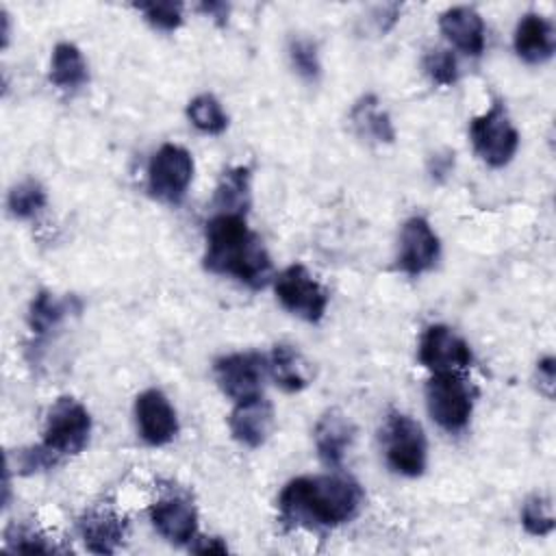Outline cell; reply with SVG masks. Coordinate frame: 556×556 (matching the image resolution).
<instances>
[{
	"label": "cell",
	"mask_w": 556,
	"mask_h": 556,
	"mask_svg": "<svg viewBox=\"0 0 556 556\" xmlns=\"http://www.w3.org/2000/svg\"><path fill=\"white\" fill-rule=\"evenodd\" d=\"M198 9H200L202 13H206L208 17H213L219 26L226 24L228 13H230V7H228L226 2H202Z\"/></svg>",
	"instance_id": "34"
},
{
	"label": "cell",
	"mask_w": 556,
	"mask_h": 556,
	"mask_svg": "<svg viewBox=\"0 0 556 556\" xmlns=\"http://www.w3.org/2000/svg\"><path fill=\"white\" fill-rule=\"evenodd\" d=\"M352 124L358 128L361 135L371 137L376 141L391 143L395 139L393 124L384 111L378 109L376 96H363L352 109Z\"/></svg>",
	"instance_id": "23"
},
{
	"label": "cell",
	"mask_w": 556,
	"mask_h": 556,
	"mask_svg": "<svg viewBox=\"0 0 556 556\" xmlns=\"http://www.w3.org/2000/svg\"><path fill=\"white\" fill-rule=\"evenodd\" d=\"M439 28L445 39L469 56H480L484 50V22L471 7H452L441 13Z\"/></svg>",
	"instance_id": "18"
},
{
	"label": "cell",
	"mask_w": 556,
	"mask_h": 556,
	"mask_svg": "<svg viewBox=\"0 0 556 556\" xmlns=\"http://www.w3.org/2000/svg\"><path fill=\"white\" fill-rule=\"evenodd\" d=\"M521 526L532 536H547L554 530V513L549 497L539 493L528 497L521 508Z\"/></svg>",
	"instance_id": "26"
},
{
	"label": "cell",
	"mask_w": 556,
	"mask_h": 556,
	"mask_svg": "<svg viewBox=\"0 0 556 556\" xmlns=\"http://www.w3.org/2000/svg\"><path fill=\"white\" fill-rule=\"evenodd\" d=\"M4 543H7V547L13 549V552L48 554V552L54 549L52 545L46 543V539H43L37 530H33V528H28V526H17V523L7 530Z\"/></svg>",
	"instance_id": "30"
},
{
	"label": "cell",
	"mask_w": 556,
	"mask_h": 556,
	"mask_svg": "<svg viewBox=\"0 0 556 556\" xmlns=\"http://www.w3.org/2000/svg\"><path fill=\"white\" fill-rule=\"evenodd\" d=\"M469 135L478 156L491 167L508 165L519 148V132L500 100L471 119Z\"/></svg>",
	"instance_id": "5"
},
{
	"label": "cell",
	"mask_w": 556,
	"mask_h": 556,
	"mask_svg": "<svg viewBox=\"0 0 556 556\" xmlns=\"http://www.w3.org/2000/svg\"><path fill=\"white\" fill-rule=\"evenodd\" d=\"M274 421V406L265 397L256 395L235 404L228 417V428L235 441L254 450L269 439Z\"/></svg>",
	"instance_id": "13"
},
{
	"label": "cell",
	"mask_w": 556,
	"mask_h": 556,
	"mask_svg": "<svg viewBox=\"0 0 556 556\" xmlns=\"http://www.w3.org/2000/svg\"><path fill=\"white\" fill-rule=\"evenodd\" d=\"M441 243L426 217L413 215L404 222L400 232L397 267L408 276H421L439 261Z\"/></svg>",
	"instance_id": "11"
},
{
	"label": "cell",
	"mask_w": 556,
	"mask_h": 556,
	"mask_svg": "<svg viewBox=\"0 0 556 556\" xmlns=\"http://www.w3.org/2000/svg\"><path fill=\"white\" fill-rule=\"evenodd\" d=\"M536 374L539 380L545 384V395L552 397V389H554V356H545L536 363Z\"/></svg>",
	"instance_id": "33"
},
{
	"label": "cell",
	"mask_w": 556,
	"mask_h": 556,
	"mask_svg": "<svg viewBox=\"0 0 556 556\" xmlns=\"http://www.w3.org/2000/svg\"><path fill=\"white\" fill-rule=\"evenodd\" d=\"M289 61L298 76L304 80H317L321 74V63L317 54V46L306 37H295L289 41Z\"/></svg>",
	"instance_id": "27"
},
{
	"label": "cell",
	"mask_w": 556,
	"mask_h": 556,
	"mask_svg": "<svg viewBox=\"0 0 556 556\" xmlns=\"http://www.w3.org/2000/svg\"><path fill=\"white\" fill-rule=\"evenodd\" d=\"M78 532L93 554H113L126 536V521L106 506L89 508L78 519Z\"/></svg>",
	"instance_id": "15"
},
{
	"label": "cell",
	"mask_w": 556,
	"mask_h": 556,
	"mask_svg": "<svg viewBox=\"0 0 556 556\" xmlns=\"http://www.w3.org/2000/svg\"><path fill=\"white\" fill-rule=\"evenodd\" d=\"M150 521L161 536H165L169 543H176V545L191 543L198 532L195 506L180 495H169L159 500L150 508Z\"/></svg>",
	"instance_id": "14"
},
{
	"label": "cell",
	"mask_w": 556,
	"mask_h": 556,
	"mask_svg": "<svg viewBox=\"0 0 556 556\" xmlns=\"http://www.w3.org/2000/svg\"><path fill=\"white\" fill-rule=\"evenodd\" d=\"M193 178L191 154L176 143L161 146L148 165V191L167 204H178Z\"/></svg>",
	"instance_id": "8"
},
{
	"label": "cell",
	"mask_w": 556,
	"mask_h": 556,
	"mask_svg": "<svg viewBox=\"0 0 556 556\" xmlns=\"http://www.w3.org/2000/svg\"><path fill=\"white\" fill-rule=\"evenodd\" d=\"M189 122L206 135H219L228 126V115L224 113L219 100L211 93H200L187 104Z\"/></svg>",
	"instance_id": "24"
},
{
	"label": "cell",
	"mask_w": 556,
	"mask_h": 556,
	"mask_svg": "<svg viewBox=\"0 0 556 556\" xmlns=\"http://www.w3.org/2000/svg\"><path fill=\"white\" fill-rule=\"evenodd\" d=\"M250 167L245 165H235L228 167L213 195V206L217 213H230V215H245L250 206Z\"/></svg>",
	"instance_id": "20"
},
{
	"label": "cell",
	"mask_w": 556,
	"mask_h": 556,
	"mask_svg": "<svg viewBox=\"0 0 556 556\" xmlns=\"http://www.w3.org/2000/svg\"><path fill=\"white\" fill-rule=\"evenodd\" d=\"M363 489L341 473L300 476L285 484L278 495L282 519L308 530L337 528L352 521L363 506Z\"/></svg>",
	"instance_id": "1"
},
{
	"label": "cell",
	"mask_w": 556,
	"mask_h": 556,
	"mask_svg": "<svg viewBox=\"0 0 556 556\" xmlns=\"http://www.w3.org/2000/svg\"><path fill=\"white\" fill-rule=\"evenodd\" d=\"M267 361L258 352H232L213 363L217 387L235 402L261 395Z\"/></svg>",
	"instance_id": "9"
},
{
	"label": "cell",
	"mask_w": 556,
	"mask_h": 556,
	"mask_svg": "<svg viewBox=\"0 0 556 556\" xmlns=\"http://www.w3.org/2000/svg\"><path fill=\"white\" fill-rule=\"evenodd\" d=\"M476 389L458 371H439L426 384L430 417L447 432L463 430L473 413Z\"/></svg>",
	"instance_id": "3"
},
{
	"label": "cell",
	"mask_w": 556,
	"mask_h": 556,
	"mask_svg": "<svg viewBox=\"0 0 556 556\" xmlns=\"http://www.w3.org/2000/svg\"><path fill=\"white\" fill-rule=\"evenodd\" d=\"M135 419L148 445H165L178 434V417L169 400L159 389H146L135 400Z\"/></svg>",
	"instance_id": "12"
},
{
	"label": "cell",
	"mask_w": 556,
	"mask_h": 556,
	"mask_svg": "<svg viewBox=\"0 0 556 556\" xmlns=\"http://www.w3.org/2000/svg\"><path fill=\"white\" fill-rule=\"evenodd\" d=\"M274 291L278 302L300 319L308 324H317L328 306V293L326 289L311 276V271L293 263L285 267L276 280H274Z\"/></svg>",
	"instance_id": "7"
},
{
	"label": "cell",
	"mask_w": 556,
	"mask_h": 556,
	"mask_svg": "<svg viewBox=\"0 0 556 556\" xmlns=\"http://www.w3.org/2000/svg\"><path fill=\"white\" fill-rule=\"evenodd\" d=\"M50 80L65 91L80 89L89 80L87 61L74 43L61 41L54 46L50 59Z\"/></svg>",
	"instance_id": "21"
},
{
	"label": "cell",
	"mask_w": 556,
	"mask_h": 556,
	"mask_svg": "<svg viewBox=\"0 0 556 556\" xmlns=\"http://www.w3.org/2000/svg\"><path fill=\"white\" fill-rule=\"evenodd\" d=\"M354 424L339 408L326 410L315 424V447L324 465L341 467L348 447L354 441Z\"/></svg>",
	"instance_id": "16"
},
{
	"label": "cell",
	"mask_w": 556,
	"mask_h": 556,
	"mask_svg": "<svg viewBox=\"0 0 556 556\" xmlns=\"http://www.w3.org/2000/svg\"><path fill=\"white\" fill-rule=\"evenodd\" d=\"M91 434V415L74 397H59L46 417L43 445L56 456H70L85 450Z\"/></svg>",
	"instance_id": "6"
},
{
	"label": "cell",
	"mask_w": 556,
	"mask_h": 556,
	"mask_svg": "<svg viewBox=\"0 0 556 556\" xmlns=\"http://www.w3.org/2000/svg\"><path fill=\"white\" fill-rule=\"evenodd\" d=\"M80 306L74 298H56L50 291H39L28 306V328L37 337H46L52 328H56L67 313Z\"/></svg>",
	"instance_id": "22"
},
{
	"label": "cell",
	"mask_w": 556,
	"mask_h": 556,
	"mask_svg": "<svg viewBox=\"0 0 556 556\" xmlns=\"http://www.w3.org/2000/svg\"><path fill=\"white\" fill-rule=\"evenodd\" d=\"M46 189L28 178V180H22L17 182L11 191H9V198H7V206H9V213L17 219H30L35 217L43 206H46Z\"/></svg>",
	"instance_id": "25"
},
{
	"label": "cell",
	"mask_w": 556,
	"mask_h": 556,
	"mask_svg": "<svg viewBox=\"0 0 556 556\" xmlns=\"http://www.w3.org/2000/svg\"><path fill=\"white\" fill-rule=\"evenodd\" d=\"M513 46L517 56L526 63L539 65L549 61L556 50V35L552 22L539 13H526L515 28Z\"/></svg>",
	"instance_id": "17"
},
{
	"label": "cell",
	"mask_w": 556,
	"mask_h": 556,
	"mask_svg": "<svg viewBox=\"0 0 556 556\" xmlns=\"http://www.w3.org/2000/svg\"><path fill=\"white\" fill-rule=\"evenodd\" d=\"M202 263L208 271L230 276L250 289H261L271 274V258L261 237L248 228L245 215L217 213L206 222Z\"/></svg>",
	"instance_id": "2"
},
{
	"label": "cell",
	"mask_w": 556,
	"mask_h": 556,
	"mask_svg": "<svg viewBox=\"0 0 556 556\" xmlns=\"http://www.w3.org/2000/svg\"><path fill=\"white\" fill-rule=\"evenodd\" d=\"M61 456H56L50 447H46L43 443L37 447H26L20 450L17 454V469L20 473H35V471H43L50 469L52 465H56Z\"/></svg>",
	"instance_id": "31"
},
{
	"label": "cell",
	"mask_w": 556,
	"mask_h": 556,
	"mask_svg": "<svg viewBox=\"0 0 556 556\" xmlns=\"http://www.w3.org/2000/svg\"><path fill=\"white\" fill-rule=\"evenodd\" d=\"M424 72L428 74V78L434 85L450 87V85H454L458 80L456 56L452 54V50H445V48L428 50V54L424 56Z\"/></svg>",
	"instance_id": "28"
},
{
	"label": "cell",
	"mask_w": 556,
	"mask_h": 556,
	"mask_svg": "<svg viewBox=\"0 0 556 556\" xmlns=\"http://www.w3.org/2000/svg\"><path fill=\"white\" fill-rule=\"evenodd\" d=\"M382 441L387 465L395 473L408 478H417L424 473L428 460V443L424 428L410 415L393 410L387 417Z\"/></svg>",
	"instance_id": "4"
},
{
	"label": "cell",
	"mask_w": 556,
	"mask_h": 556,
	"mask_svg": "<svg viewBox=\"0 0 556 556\" xmlns=\"http://www.w3.org/2000/svg\"><path fill=\"white\" fill-rule=\"evenodd\" d=\"M135 9L146 17L150 26L165 33H172L182 24L180 2H137Z\"/></svg>",
	"instance_id": "29"
},
{
	"label": "cell",
	"mask_w": 556,
	"mask_h": 556,
	"mask_svg": "<svg viewBox=\"0 0 556 556\" xmlns=\"http://www.w3.org/2000/svg\"><path fill=\"white\" fill-rule=\"evenodd\" d=\"M198 543L191 545V552L195 554H226L228 545L219 536H195Z\"/></svg>",
	"instance_id": "32"
},
{
	"label": "cell",
	"mask_w": 556,
	"mask_h": 556,
	"mask_svg": "<svg viewBox=\"0 0 556 556\" xmlns=\"http://www.w3.org/2000/svg\"><path fill=\"white\" fill-rule=\"evenodd\" d=\"M419 363L434 374L460 371L469 367L471 350L469 343L450 326L434 324L428 326L419 339Z\"/></svg>",
	"instance_id": "10"
},
{
	"label": "cell",
	"mask_w": 556,
	"mask_h": 556,
	"mask_svg": "<svg viewBox=\"0 0 556 556\" xmlns=\"http://www.w3.org/2000/svg\"><path fill=\"white\" fill-rule=\"evenodd\" d=\"M267 371L274 378V382L287 393L302 391L311 378L304 356L289 343L274 345L271 356L267 361Z\"/></svg>",
	"instance_id": "19"
}]
</instances>
